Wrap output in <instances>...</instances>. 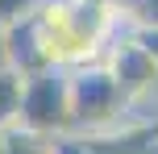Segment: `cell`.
<instances>
[{
  "label": "cell",
  "mask_w": 158,
  "mask_h": 154,
  "mask_svg": "<svg viewBox=\"0 0 158 154\" xmlns=\"http://www.w3.org/2000/svg\"><path fill=\"white\" fill-rule=\"evenodd\" d=\"M8 63V25H0V67Z\"/></svg>",
  "instance_id": "ba28073f"
},
{
  "label": "cell",
  "mask_w": 158,
  "mask_h": 154,
  "mask_svg": "<svg viewBox=\"0 0 158 154\" xmlns=\"http://www.w3.org/2000/svg\"><path fill=\"white\" fill-rule=\"evenodd\" d=\"M21 96H25V75L13 67H0V133L21 121Z\"/></svg>",
  "instance_id": "277c9868"
},
{
  "label": "cell",
  "mask_w": 158,
  "mask_h": 154,
  "mask_svg": "<svg viewBox=\"0 0 158 154\" xmlns=\"http://www.w3.org/2000/svg\"><path fill=\"white\" fill-rule=\"evenodd\" d=\"M125 17L133 29H158V0H129Z\"/></svg>",
  "instance_id": "5b68a950"
},
{
  "label": "cell",
  "mask_w": 158,
  "mask_h": 154,
  "mask_svg": "<svg viewBox=\"0 0 158 154\" xmlns=\"http://www.w3.org/2000/svg\"><path fill=\"white\" fill-rule=\"evenodd\" d=\"M42 0H0V25H17L29 13H38Z\"/></svg>",
  "instance_id": "8992f818"
},
{
  "label": "cell",
  "mask_w": 158,
  "mask_h": 154,
  "mask_svg": "<svg viewBox=\"0 0 158 154\" xmlns=\"http://www.w3.org/2000/svg\"><path fill=\"white\" fill-rule=\"evenodd\" d=\"M125 104V92H121L117 75L108 67H75L71 71V125L79 129H92L117 117V108Z\"/></svg>",
  "instance_id": "7a4b0ae2"
},
{
  "label": "cell",
  "mask_w": 158,
  "mask_h": 154,
  "mask_svg": "<svg viewBox=\"0 0 158 154\" xmlns=\"http://www.w3.org/2000/svg\"><path fill=\"white\" fill-rule=\"evenodd\" d=\"M133 38L142 42L146 50H150V58H154V63H158V29H133Z\"/></svg>",
  "instance_id": "52a82bcc"
},
{
  "label": "cell",
  "mask_w": 158,
  "mask_h": 154,
  "mask_svg": "<svg viewBox=\"0 0 158 154\" xmlns=\"http://www.w3.org/2000/svg\"><path fill=\"white\" fill-rule=\"evenodd\" d=\"M21 129L29 133H63L71 129V71L50 67V71L25 75V96H21Z\"/></svg>",
  "instance_id": "6da1fadb"
},
{
  "label": "cell",
  "mask_w": 158,
  "mask_h": 154,
  "mask_svg": "<svg viewBox=\"0 0 158 154\" xmlns=\"http://www.w3.org/2000/svg\"><path fill=\"white\" fill-rule=\"evenodd\" d=\"M104 67L117 75L125 100H133V96H142V92L158 88V63L150 58V50H146L133 33H129L125 42H117V46H112V54H108V63H104Z\"/></svg>",
  "instance_id": "3957f363"
}]
</instances>
